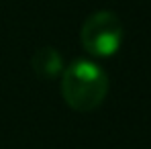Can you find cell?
<instances>
[{"label":"cell","mask_w":151,"mask_h":149,"mask_svg":"<svg viewBox=\"0 0 151 149\" xmlns=\"http://www.w3.org/2000/svg\"><path fill=\"white\" fill-rule=\"evenodd\" d=\"M31 66H33L35 74L39 78H43V80H53V78L63 74V57L55 47L39 49L33 55Z\"/></svg>","instance_id":"cell-3"},{"label":"cell","mask_w":151,"mask_h":149,"mask_svg":"<svg viewBox=\"0 0 151 149\" xmlns=\"http://www.w3.org/2000/svg\"><path fill=\"white\" fill-rule=\"evenodd\" d=\"M110 82L98 63L90 59H76L61 74V98L78 112H92L108 94Z\"/></svg>","instance_id":"cell-1"},{"label":"cell","mask_w":151,"mask_h":149,"mask_svg":"<svg viewBox=\"0 0 151 149\" xmlns=\"http://www.w3.org/2000/svg\"><path fill=\"white\" fill-rule=\"evenodd\" d=\"M125 39V27L112 10L92 12L80 29V43L92 57L106 59L116 55Z\"/></svg>","instance_id":"cell-2"}]
</instances>
